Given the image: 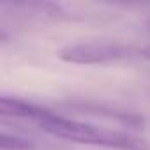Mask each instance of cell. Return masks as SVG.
<instances>
[{
    "mask_svg": "<svg viewBox=\"0 0 150 150\" xmlns=\"http://www.w3.org/2000/svg\"><path fill=\"white\" fill-rule=\"evenodd\" d=\"M41 131L48 132L64 141L78 143V145H92V146H104L113 150H150V141L143 136L110 129L104 125L69 120L60 115H53L44 118L37 124Z\"/></svg>",
    "mask_w": 150,
    "mask_h": 150,
    "instance_id": "6da1fadb",
    "label": "cell"
},
{
    "mask_svg": "<svg viewBox=\"0 0 150 150\" xmlns=\"http://www.w3.org/2000/svg\"><path fill=\"white\" fill-rule=\"evenodd\" d=\"M132 55L129 46L111 41H81L72 42L58 51V58L74 65H103L125 60Z\"/></svg>",
    "mask_w": 150,
    "mask_h": 150,
    "instance_id": "7a4b0ae2",
    "label": "cell"
},
{
    "mask_svg": "<svg viewBox=\"0 0 150 150\" xmlns=\"http://www.w3.org/2000/svg\"><path fill=\"white\" fill-rule=\"evenodd\" d=\"M0 115H2V118H7V117L25 118V120H32V122L39 124L41 120L50 118L57 113L46 106H39V104L28 103L25 99H20V97L2 96L0 97Z\"/></svg>",
    "mask_w": 150,
    "mask_h": 150,
    "instance_id": "3957f363",
    "label": "cell"
},
{
    "mask_svg": "<svg viewBox=\"0 0 150 150\" xmlns=\"http://www.w3.org/2000/svg\"><path fill=\"white\" fill-rule=\"evenodd\" d=\"M76 111L80 113H90V115H99V117H104V118H110V120H117V122H122L129 127H143V117L132 113V111H125V110H120V108H113V106H103V104H94V103H80V104H74L72 106Z\"/></svg>",
    "mask_w": 150,
    "mask_h": 150,
    "instance_id": "277c9868",
    "label": "cell"
},
{
    "mask_svg": "<svg viewBox=\"0 0 150 150\" xmlns=\"http://www.w3.org/2000/svg\"><path fill=\"white\" fill-rule=\"evenodd\" d=\"M0 148L2 150H34L35 143L32 139L18 136V134L2 132L0 134Z\"/></svg>",
    "mask_w": 150,
    "mask_h": 150,
    "instance_id": "5b68a950",
    "label": "cell"
},
{
    "mask_svg": "<svg viewBox=\"0 0 150 150\" xmlns=\"http://www.w3.org/2000/svg\"><path fill=\"white\" fill-rule=\"evenodd\" d=\"M111 4H120V6H146L150 4V0H106Z\"/></svg>",
    "mask_w": 150,
    "mask_h": 150,
    "instance_id": "8992f818",
    "label": "cell"
},
{
    "mask_svg": "<svg viewBox=\"0 0 150 150\" xmlns=\"http://www.w3.org/2000/svg\"><path fill=\"white\" fill-rule=\"evenodd\" d=\"M139 55L145 58V60H150V44H146V46H143L141 50H139Z\"/></svg>",
    "mask_w": 150,
    "mask_h": 150,
    "instance_id": "52a82bcc",
    "label": "cell"
}]
</instances>
